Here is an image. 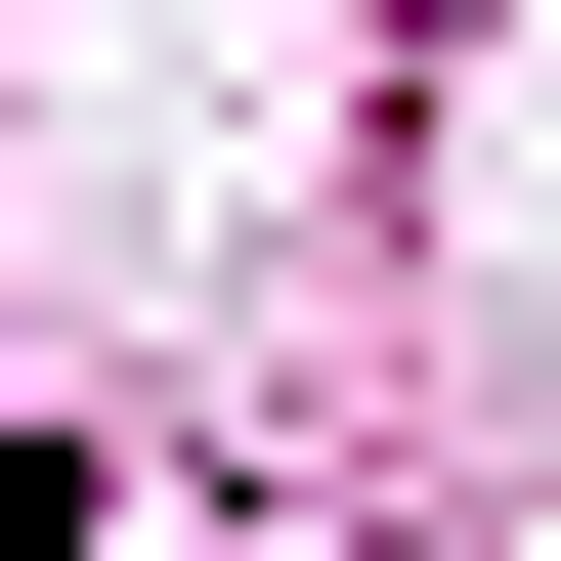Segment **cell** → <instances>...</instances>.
<instances>
[{
	"label": "cell",
	"instance_id": "6da1fadb",
	"mask_svg": "<svg viewBox=\"0 0 561 561\" xmlns=\"http://www.w3.org/2000/svg\"><path fill=\"white\" fill-rule=\"evenodd\" d=\"M0 561H87V476H0Z\"/></svg>",
	"mask_w": 561,
	"mask_h": 561
}]
</instances>
